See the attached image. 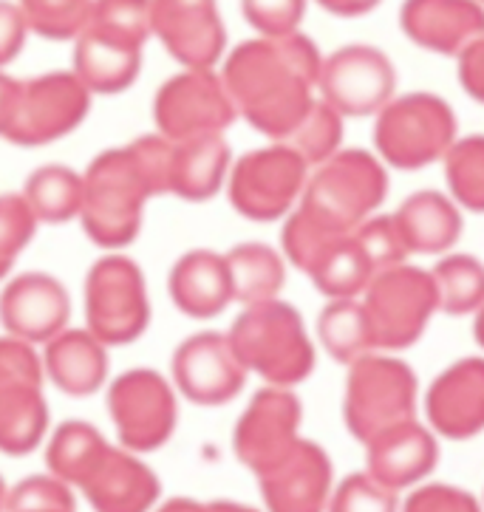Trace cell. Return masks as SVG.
Returning <instances> with one entry per match:
<instances>
[{
	"label": "cell",
	"mask_w": 484,
	"mask_h": 512,
	"mask_svg": "<svg viewBox=\"0 0 484 512\" xmlns=\"http://www.w3.org/2000/svg\"><path fill=\"white\" fill-rule=\"evenodd\" d=\"M479 3H482V6H484V0H479Z\"/></svg>",
	"instance_id": "cell-55"
},
{
	"label": "cell",
	"mask_w": 484,
	"mask_h": 512,
	"mask_svg": "<svg viewBox=\"0 0 484 512\" xmlns=\"http://www.w3.org/2000/svg\"><path fill=\"white\" fill-rule=\"evenodd\" d=\"M394 221L402 232L405 247L414 255L439 258L453 252L465 232V210L442 190H417L400 201Z\"/></svg>",
	"instance_id": "cell-23"
},
{
	"label": "cell",
	"mask_w": 484,
	"mask_h": 512,
	"mask_svg": "<svg viewBox=\"0 0 484 512\" xmlns=\"http://www.w3.org/2000/svg\"><path fill=\"white\" fill-rule=\"evenodd\" d=\"M445 184L465 213L484 215V133H465L442 159Z\"/></svg>",
	"instance_id": "cell-35"
},
{
	"label": "cell",
	"mask_w": 484,
	"mask_h": 512,
	"mask_svg": "<svg viewBox=\"0 0 484 512\" xmlns=\"http://www.w3.org/2000/svg\"><path fill=\"white\" fill-rule=\"evenodd\" d=\"M400 512H484V504L459 484L428 479L405 493Z\"/></svg>",
	"instance_id": "cell-42"
},
{
	"label": "cell",
	"mask_w": 484,
	"mask_h": 512,
	"mask_svg": "<svg viewBox=\"0 0 484 512\" xmlns=\"http://www.w3.org/2000/svg\"><path fill=\"white\" fill-rule=\"evenodd\" d=\"M227 337L241 365L267 385L298 388L318 363V348L303 314L281 298L244 306Z\"/></svg>",
	"instance_id": "cell-3"
},
{
	"label": "cell",
	"mask_w": 484,
	"mask_h": 512,
	"mask_svg": "<svg viewBox=\"0 0 484 512\" xmlns=\"http://www.w3.org/2000/svg\"><path fill=\"white\" fill-rule=\"evenodd\" d=\"M374 272L377 269L368 261V255L351 232L320 255L306 272V278L315 283V289L326 300H351L366 292Z\"/></svg>",
	"instance_id": "cell-32"
},
{
	"label": "cell",
	"mask_w": 484,
	"mask_h": 512,
	"mask_svg": "<svg viewBox=\"0 0 484 512\" xmlns=\"http://www.w3.org/2000/svg\"><path fill=\"white\" fill-rule=\"evenodd\" d=\"M6 498H9V490H6V484L0 479V512H6Z\"/></svg>",
	"instance_id": "cell-53"
},
{
	"label": "cell",
	"mask_w": 484,
	"mask_h": 512,
	"mask_svg": "<svg viewBox=\"0 0 484 512\" xmlns=\"http://www.w3.org/2000/svg\"><path fill=\"white\" fill-rule=\"evenodd\" d=\"M388 187L391 170L374 150L340 148L332 159L312 167L301 204L354 232L366 218L383 210Z\"/></svg>",
	"instance_id": "cell-7"
},
{
	"label": "cell",
	"mask_w": 484,
	"mask_h": 512,
	"mask_svg": "<svg viewBox=\"0 0 484 512\" xmlns=\"http://www.w3.org/2000/svg\"><path fill=\"white\" fill-rule=\"evenodd\" d=\"M88 331L105 346H128L151 323V300L139 264L128 255H105L85 275Z\"/></svg>",
	"instance_id": "cell-10"
},
{
	"label": "cell",
	"mask_w": 484,
	"mask_h": 512,
	"mask_svg": "<svg viewBox=\"0 0 484 512\" xmlns=\"http://www.w3.org/2000/svg\"><path fill=\"white\" fill-rule=\"evenodd\" d=\"M318 343L340 365H351L377 351L360 298L326 300L318 314Z\"/></svg>",
	"instance_id": "cell-33"
},
{
	"label": "cell",
	"mask_w": 484,
	"mask_h": 512,
	"mask_svg": "<svg viewBox=\"0 0 484 512\" xmlns=\"http://www.w3.org/2000/svg\"><path fill=\"white\" fill-rule=\"evenodd\" d=\"M156 133L170 142H184L193 136L224 133L235 119L233 97L213 68H184L170 77L153 97Z\"/></svg>",
	"instance_id": "cell-13"
},
{
	"label": "cell",
	"mask_w": 484,
	"mask_h": 512,
	"mask_svg": "<svg viewBox=\"0 0 484 512\" xmlns=\"http://www.w3.org/2000/svg\"><path fill=\"white\" fill-rule=\"evenodd\" d=\"M156 512H204V504L193 501V498H170Z\"/></svg>",
	"instance_id": "cell-49"
},
{
	"label": "cell",
	"mask_w": 484,
	"mask_h": 512,
	"mask_svg": "<svg viewBox=\"0 0 484 512\" xmlns=\"http://www.w3.org/2000/svg\"><path fill=\"white\" fill-rule=\"evenodd\" d=\"M320 9L337 17H363L374 12L383 0H315Z\"/></svg>",
	"instance_id": "cell-47"
},
{
	"label": "cell",
	"mask_w": 484,
	"mask_h": 512,
	"mask_svg": "<svg viewBox=\"0 0 484 512\" xmlns=\"http://www.w3.org/2000/svg\"><path fill=\"white\" fill-rule=\"evenodd\" d=\"M111 445L105 442L100 430L88 422H63L51 433L49 447H46V464L51 476L66 481L71 487H83L91 479V473L100 467L105 453Z\"/></svg>",
	"instance_id": "cell-30"
},
{
	"label": "cell",
	"mask_w": 484,
	"mask_h": 512,
	"mask_svg": "<svg viewBox=\"0 0 484 512\" xmlns=\"http://www.w3.org/2000/svg\"><path fill=\"white\" fill-rule=\"evenodd\" d=\"M334 484L332 456L312 439H301L284 462L258 476L267 512H326Z\"/></svg>",
	"instance_id": "cell-20"
},
{
	"label": "cell",
	"mask_w": 484,
	"mask_h": 512,
	"mask_svg": "<svg viewBox=\"0 0 484 512\" xmlns=\"http://www.w3.org/2000/svg\"><path fill=\"white\" fill-rule=\"evenodd\" d=\"M323 54L303 32L252 37L235 46L221 80L235 111L269 142H284L318 100Z\"/></svg>",
	"instance_id": "cell-1"
},
{
	"label": "cell",
	"mask_w": 484,
	"mask_h": 512,
	"mask_svg": "<svg viewBox=\"0 0 484 512\" xmlns=\"http://www.w3.org/2000/svg\"><path fill=\"white\" fill-rule=\"evenodd\" d=\"M428 428L448 442L484 433V354L459 357L436 374L422 394Z\"/></svg>",
	"instance_id": "cell-17"
},
{
	"label": "cell",
	"mask_w": 484,
	"mask_h": 512,
	"mask_svg": "<svg viewBox=\"0 0 484 512\" xmlns=\"http://www.w3.org/2000/svg\"><path fill=\"white\" fill-rule=\"evenodd\" d=\"M301 425L303 402L295 388L264 385L235 422L233 450L238 462L255 476L267 473L301 442Z\"/></svg>",
	"instance_id": "cell-15"
},
{
	"label": "cell",
	"mask_w": 484,
	"mask_h": 512,
	"mask_svg": "<svg viewBox=\"0 0 484 512\" xmlns=\"http://www.w3.org/2000/svg\"><path fill=\"white\" fill-rule=\"evenodd\" d=\"M43 371L68 397H88L108 377V346L88 329H63L46 343Z\"/></svg>",
	"instance_id": "cell-26"
},
{
	"label": "cell",
	"mask_w": 484,
	"mask_h": 512,
	"mask_svg": "<svg viewBox=\"0 0 484 512\" xmlns=\"http://www.w3.org/2000/svg\"><path fill=\"white\" fill-rule=\"evenodd\" d=\"M88 26L142 49L153 34L151 0H94Z\"/></svg>",
	"instance_id": "cell-37"
},
{
	"label": "cell",
	"mask_w": 484,
	"mask_h": 512,
	"mask_svg": "<svg viewBox=\"0 0 484 512\" xmlns=\"http://www.w3.org/2000/svg\"><path fill=\"white\" fill-rule=\"evenodd\" d=\"M442 439L428 422L422 419H408L394 428L377 433L368 439L366 450V470L371 479H377L394 493H408L422 481H428L439 467L442 459Z\"/></svg>",
	"instance_id": "cell-18"
},
{
	"label": "cell",
	"mask_w": 484,
	"mask_h": 512,
	"mask_svg": "<svg viewBox=\"0 0 484 512\" xmlns=\"http://www.w3.org/2000/svg\"><path fill=\"white\" fill-rule=\"evenodd\" d=\"M173 382L196 405L218 408L233 402L247 382V368L241 365L233 343L221 331H201L187 337L173 351Z\"/></svg>",
	"instance_id": "cell-16"
},
{
	"label": "cell",
	"mask_w": 484,
	"mask_h": 512,
	"mask_svg": "<svg viewBox=\"0 0 484 512\" xmlns=\"http://www.w3.org/2000/svg\"><path fill=\"white\" fill-rule=\"evenodd\" d=\"M37 221L63 224L68 218H80L83 210V176L71 167L46 165L34 170L23 187Z\"/></svg>",
	"instance_id": "cell-34"
},
{
	"label": "cell",
	"mask_w": 484,
	"mask_h": 512,
	"mask_svg": "<svg viewBox=\"0 0 484 512\" xmlns=\"http://www.w3.org/2000/svg\"><path fill=\"white\" fill-rule=\"evenodd\" d=\"M74 40V74L91 94H119L136 83L142 68V49L119 43L97 32L94 26H85Z\"/></svg>",
	"instance_id": "cell-28"
},
{
	"label": "cell",
	"mask_w": 484,
	"mask_h": 512,
	"mask_svg": "<svg viewBox=\"0 0 484 512\" xmlns=\"http://www.w3.org/2000/svg\"><path fill=\"white\" fill-rule=\"evenodd\" d=\"M29 23L20 12V6L12 0H0V68L9 66L26 46Z\"/></svg>",
	"instance_id": "cell-45"
},
{
	"label": "cell",
	"mask_w": 484,
	"mask_h": 512,
	"mask_svg": "<svg viewBox=\"0 0 484 512\" xmlns=\"http://www.w3.org/2000/svg\"><path fill=\"white\" fill-rule=\"evenodd\" d=\"M71 300L63 283L46 272H23L0 292V323L26 343H49L66 329Z\"/></svg>",
	"instance_id": "cell-21"
},
{
	"label": "cell",
	"mask_w": 484,
	"mask_h": 512,
	"mask_svg": "<svg viewBox=\"0 0 484 512\" xmlns=\"http://www.w3.org/2000/svg\"><path fill=\"white\" fill-rule=\"evenodd\" d=\"M108 413L119 442L131 453H151L173 436L179 405L173 385L151 368L119 374L108 388Z\"/></svg>",
	"instance_id": "cell-14"
},
{
	"label": "cell",
	"mask_w": 484,
	"mask_h": 512,
	"mask_svg": "<svg viewBox=\"0 0 484 512\" xmlns=\"http://www.w3.org/2000/svg\"><path fill=\"white\" fill-rule=\"evenodd\" d=\"M17 512H74V510H63V507H29V510H17Z\"/></svg>",
	"instance_id": "cell-52"
},
{
	"label": "cell",
	"mask_w": 484,
	"mask_h": 512,
	"mask_svg": "<svg viewBox=\"0 0 484 512\" xmlns=\"http://www.w3.org/2000/svg\"><path fill=\"white\" fill-rule=\"evenodd\" d=\"M153 34L184 68H213L224 54L227 32L218 0H151Z\"/></svg>",
	"instance_id": "cell-19"
},
{
	"label": "cell",
	"mask_w": 484,
	"mask_h": 512,
	"mask_svg": "<svg viewBox=\"0 0 484 512\" xmlns=\"http://www.w3.org/2000/svg\"><path fill=\"white\" fill-rule=\"evenodd\" d=\"M400 74L391 57L377 46L351 43L323 57L318 97L343 119L374 116L391 97H397Z\"/></svg>",
	"instance_id": "cell-12"
},
{
	"label": "cell",
	"mask_w": 484,
	"mask_h": 512,
	"mask_svg": "<svg viewBox=\"0 0 484 512\" xmlns=\"http://www.w3.org/2000/svg\"><path fill=\"white\" fill-rule=\"evenodd\" d=\"M309 173L312 167L286 142H269L233 162L227 196L235 213L250 221H281L298 207Z\"/></svg>",
	"instance_id": "cell-8"
},
{
	"label": "cell",
	"mask_w": 484,
	"mask_h": 512,
	"mask_svg": "<svg viewBox=\"0 0 484 512\" xmlns=\"http://www.w3.org/2000/svg\"><path fill=\"white\" fill-rule=\"evenodd\" d=\"M343 133H346V119L318 97L315 105L298 122V128L289 133L284 142L306 165L318 167L343 148Z\"/></svg>",
	"instance_id": "cell-36"
},
{
	"label": "cell",
	"mask_w": 484,
	"mask_h": 512,
	"mask_svg": "<svg viewBox=\"0 0 484 512\" xmlns=\"http://www.w3.org/2000/svg\"><path fill=\"white\" fill-rule=\"evenodd\" d=\"M29 507H63L74 510V496L71 484L60 481L57 476H29L9 490L6 498V512L29 510Z\"/></svg>",
	"instance_id": "cell-44"
},
{
	"label": "cell",
	"mask_w": 484,
	"mask_h": 512,
	"mask_svg": "<svg viewBox=\"0 0 484 512\" xmlns=\"http://www.w3.org/2000/svg\"><path fill=\"white\" fill-rule=\"evenodd\" d=\"M224 261L233 283L235 303L250 306L258 300L281 298V289L286 286V258L281 249L250 241L230 249Z\"/></svg>",
	"instance_id": "cell-29"
},
{
	"label": "cell",
	"mask_w": 484,
	"mask_h": 512,
	"mask_svg": "<svg viewBox=\"0 0 484 512\" xmlns=\"http://www.w3.org/2000/svg\"><path fill=\"white\" fill-rule=\"evenodd\" d=\"M482 504H484V493H482Z\"/></svg>",
	"instance_id": "cell-54"
},
{
	"label": "cell",
	"mask_w": 484,
	"mask_h": 512,
	"mask_svg": "<svg viewBox=\"0 0 484 512\" xmlns=\"http://www.w3.org/2000/svg\"><path fill=\"white\" fill-rule=\"evenodd\" d=\"M456 80L470 100L484 105V37L473 40L468 49L456 57Z\"/></svg>",
	"instance_id": "cell-46"
},
{
	"label": "cell",
	"mask_w": 484,
	"mask_h": 512,
	"mask_svg": "<svg viewBox=\"0 0 484 512\" xmlns=\"http://www.w3.org/2000/svg\"><path fill=\"white\" fill-rule=\"evenodd\" d=\"M400 501V493L357 470L334 484L326 512H400Z\"/></svg>",
	"instance_id": "cell-39"
},
{
	"label": "cell",
	"mask_w": 484,
	"mask_h": 512,
	"mask_svg": "<svg viewBox=\"0 0 484 512\" xmlns=\"http://www.w3.org/2000/svg\"><path fill=\"white\" fill-rule=\"evenodd\" d=\"M17 88H20V80H12L9 74L0 71V136L6 131L9 119H12V111H15Z\"/></svg>",
	"instance_id": "cell-48"
},
{
	"label": "cell",
	"mask_w": 484,
	"mask_h": 512,
	"mask_svg": "<svg viewBox=\"0 0 484 512\" xmlns=\"http://www.w3.org/2000/svg\"><path fill=\"white\" fill-rule=\"evenodd\" d=\"M43 374L32 343L0 337V453L26 456L43 442L49 428Z\"/></svg>",
	"instance_id": "cell-9"
},
{
	"label": "cell",
	"mask_w": 484,
	"mask_h": 512,
	"mask_svg": "<svg viewBox=\"0 0 484 512\" xmlns=\"http://www.w3.org/2000/svg\"><path fill=\"white\" fill-rule=\"evenodd\" d=\"M80 490L94 512H148L162 493V484L131 450L111 447Z\"/></svg>",
	"instance_id": "cell-24"
},
{
	"label": "cell",
	"mask_w": 484,
	"mask_h": 512,
	"mask_svg": "<svg viewBox=\"0 0 484 512\" xmlns=\"http://www.w3.org/2000/svg\"><path fill=\"white\" fill-rule=\"evenodd\" d=\"M459 136V119L451 102L434 91H408L391 97L374 114L371 150L388 170L417 173L442 165Z\"/></svg>",
	"instance_id": "cell-4"
},
{
	"label": "cell",
	"mask_w": 484,
	"mask_h": 512,
	"mask_svg": "<svg viewBox=\"0 0 484 512\" xmlns=\"http://www.w3.org/2000/svg\"><path fill=\"white\" fill-rule=\"evenodd\" d=\"M357 244L363 247L368 255V261L374 264V269H388V266L405 264L411 258V252L402 241V232L394 221L391 213H374L366 218L357 230H354Z\"/></svg>",
	"instance_id": "cell-41"
},
{
	"label": "cell",
	"mask_w": 484,
	"mask_h": 512,
	"mask_svg": "<svg viewBox=\"0 0 484 512\" xmlns=\"http://www.w3.org/2000/svg\"><path fill=\"white\" fill-rule=\"evenodd\" d=\"M473 340H476V346L484 351V303L476 309V314H473Z\"/></svg>",
	"instance_id": "cell-51"
},
{
	"label": "cell",
	"mask_w": 484,
	"mask_h": 512,
	"mask_svg": "<svg viewBox=\"0 0 484 512\" xmlns=\"http://www.w3.org/2000/svg\"><path fill=\"white\" fill-rule=\"evenodd\" d=\"M170 298L176 309L196 320H210L224 312L233 300V283L227 261L213 249H190L170 269Z\"/></svg>",
	"instance_id": "cell-25"
},
{
	"label": "cell",
	"mask_w": 484,
	"mask_h": 512,
	"mask_svg": "<svg viewBox=\"0 0 484 512\" xmlns=\"http://www.w3.org/2000/svg\"><path fill=\"white\" fill-rule=\"evenodd\" d=\"M204 512H261L250 504H238V501H210L204 504Z\"/></svg>",
	"instance_id": "cell-50"
},
{
	"label": "cell",
	"mask_w": 484,
	"mask_h": 512,
	"mask_svg": "<svg viewBox=\"0 0 484 512\" xmlns=\"http://www.w3.org/2000/svg\"><path fill=\"white\" fill-rule=\"evenodd\" d=\"M436 286L439 314L473 317L484 303V261L473 252H445L428 269Z\"/></svg>",
	"instance_id": "cell-31"
},
{
	"label": "cell",
	"mask_w": 484,
	"mask_h": 512,
	"mask_svg": "<svg viewBox=\"0 0 484 512\" xmlns=\"http://www.w3.org/2000/svg\"><path fill=\"white\" fill-rule=\"evenodd\" d=\"M37 218L23 193H3L0 196V278L9 275L17 255L34 238Z\"/></svg>",
	"instance_id": "cell-40"
},
{
	"label": "cell",
	"mask_w": 484,
	"mask_h": 512,
	"mask_svg": "<svg viewBox=\"0 0 484 512\" xmlns=\"http://www.w3.org/2000/svg\"><path fill=\"white\" fill-rule=\"evenodd\" d=\"M400 26L414 46L456 60L484 37V6L479 0H402Z\"/></svg>",
	"instance_id": "cell-22"
},
{
	"label": "cell",
	"mask_w": 484,
	"mask_h": 512,
	"mask_svg": "<svg viewBox=\"0 0 484 512\" xmlns=\"http://www.w3.org/2000/svg\"><path fill=\"white\" fill-rule=\"evenodd\" d=\"M241 12L258 37H284L301 32L306 0H241Z\"/></svg>",
	"instance_id": "cell-43"
},
{
	"label": "cell",
	"mask_w": 484,
	"mask_h": 512,
	"mask_svg": "<svg viewBox=\"0 0 484 512\" xmlns=\"http://www.w3.org/2000/svg\"><path fill=\"white\" fill-rule=\"evenodd\" d=\"M29 29L49 40H71L91 20L94 0H17Z\"/></svg>",
	"instance_id": "cell-38"
},
{
	"label": "cell",
	"mask_w": 484,
	"mask_h": 512,
	"mask_svg": "<svg viewBox=\"0 0 484 512\" xmlns=\"http://www.w3.org/2000/svg\"><path fill=\"white\" fill-rule=\"evenodd\" d=\"M419 416V380L400 354L371 351L346 365L343 425L360 445Z\"/></svg>",
	"instance_id": "cell-5"
},
{
	"label": "cell",
	"mask_w": 484,
	"mask_h": 512,
	"mask_svg": "<svg viewBox=\"0 0 484 512\" xmlns=\"http://www.w3.org/2000/svg\"><path fill=\"white\" fill-rule=\"evenodd\" d=\"M360 303L366 309L374 348L388 354L417 346L439 314L431 272L408 261L374 272Z\"/></svg>",
	"instance_id": "cell-6"
},
{
	"label": "cell",
	"mask_w": 484,
	"mask_h": 512,
	"mask_svg": "<svg viewBox=\"0 0 484 512\" xmlns=\"http://www.w3.org/2000/svg\"><path fill=\"white\" fill-rule=\"evenodd\" d=\"M230 167H233V153L224 142V133L173 142L170 193L184 201L213 199L227 182Z\"/></svg>",
	"instance_id": "cell-27"
},
{
	"label": "cell",
	"mask_w": 484,
	"mask_h": 512,
	"mask_svg": "<svg viewBox=\"0 0 484 512\" xmlns=\"http://www.w3.org/2000/svg\"><path fill=\"white\" fill-rule=\"evenodd\" d=\"M173 142L162 133H148L125 148L100 153L83 173L85 235L102 249H122L142 230L145 204L170 193Z\"/></svg>",
	"instance_id": "cell-2"
},
{
	"label": "cell",
	"mask_w": 484,
	"mask_h": 512,
	"mask_svg": "<svg viewBox=\"0 0 484 512\" xmlns=\"http://www.w3.org/2000/svg\"><path fill=\"white\" fill-rule=\"evenodd\" d=\"M91 91L74 71L40 74L17 88L15 111L3 139L20 148H40L63 139L83 125L91 108Z\"/></svg>",
	"instance_id": "cell-11"
}]
</instances>
